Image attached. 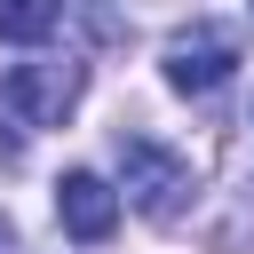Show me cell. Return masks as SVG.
Wrapping results in <instances>:
<instances>
[{
	"label": "cell",
	"instance_id": "obj_6",
	"mask_svg": "<svg viewBox=\"0 0 254 254\" xmlns=\"http://www.w3.org/2000/svg\"><path fill=\"white\" fill-rule=\"evenodd\" d=\"M0 254H16V230H8V222H0Z\"/></svg>",
	"mask_w": 254,
	"mask_h": 254
},
{
	"label": "cell",
	"instance_id": "obj_5",
	"mask_svg": "<svg viewBox=\"0 0 254 254\" xmlns=\"http://www.w3.org/2000/svg\"><path fill=\"white\" fill-rule=\"evenodd\" d=\"M56 24H64V0H0V40L16 48H40Z\"/></svg>",
	"mask_w": 254,
	"mask_h": 254
},
{
	"label": "cell",
	"instance_id": "obj_1",
	"mask_svg": "<svg viewBox=\"0 0 254 254\" xmlns=\"http://www.w3.org/2000/svg\"><path fill=\"white\" fill-rule=\"evenodd\" d=\"M79 103V64H16L0 79V151L32 143L40 127H56Z\"/></svg>",
	"mask_w": 254,
	"mask_h": 254
},
{
	"label": "cell",
	"instance_id": "obj_4",
	"mask_svg": "<svg viewBox=\"0 0 254 254\" xmlns=\"http://www.w3.org/2000/svg\"><path fill=\"white\" fill-rule=\"evenodd\" d=\"M56 222L79 238V246H103L111 230H119V190L103 183V175H87V167H71L64 183H56Z\"/></svg>",
	"mask_w": 254,
	"mask_h": 254
},
{
	"label": "cell",
	"instance_id": "obj_2",
	"mask_svg": "<svg viewBox=\"0 0 254 254\" xmlns=\"http://www.w3.org/2000/svg\"><path fill=\"white\" fill-rule=\"evenodd\" d=\"M119 183H127V198H135L151 222H167V214L183 206V190H190V159H175V151L151 143V135H119Z\"/></svg>",
	"mask_w": 254,
	"mask_h": 254
},
{
	"label": "cell",
	"instance_id": "obj_3",
	"mask_svg": "<svg viewBox=\"0 0 254 254\" xmlns=\"http://www.w3.org/2000/svg\"><path fill=\"white\" fill-rule=\"evenodd\" d=\"M230 71H238V32L190 24V32L167 40V87H175V95H214Z\"/></svg>",
	"mask_w": 254,
	"mask_h": 254
}]
</instances>
